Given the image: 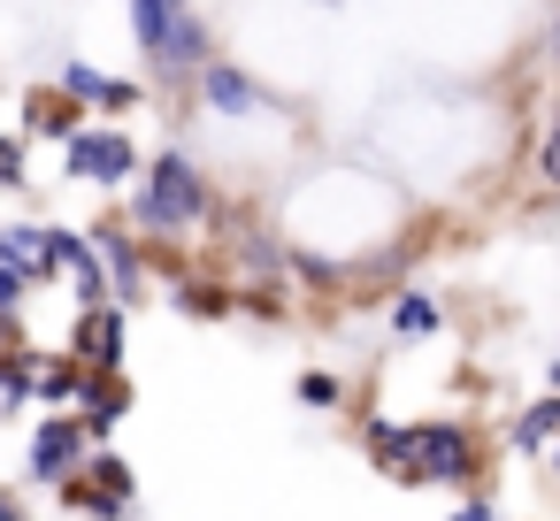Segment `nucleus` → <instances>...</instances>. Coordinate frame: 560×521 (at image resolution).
<instances>
[{"label":"nucleus","mask_w":560,"mask_h":521,"mask_svg":"<svg viewBox=\"0 0 560 521\" xmlns=\"http://www.w3.org/2000/svg\"><path fill=\"white\" fill-rule=\"evenodd\" d=\"M369 445H376V460H384L399 483H460V475L476 467L468 437L445 429V422H422V429H384V422H376Z\"/></svg>","instance_id":"1"},{"label":"nucleus","mask_w":560,"mask_h":521,"mask_svg":"<svg viewBox=\"0 0 560 521\" xmlns=\"http://www.w3.org/2000/svg\"><path fill=\"white\" fill-rule=\"evenodd\" d=\"M200 215H208V192H200L192 162H185V154H162L154 177H147L139 223H147V230H177V223H200Z\"/></svg>","instance_id":"2"},{"label":"nucleus","mask_w":560,"mask_h":521,"mask_svg":"<svg viewBox=\"0 0 560 521\" xmlns=\"http://www.w3.org/2000/svg\"><path fill=\"white\" fill-rule=\"evenodd\" d=\"M70 169L85 185H124L131 177V146L116 131H85V139H70Z\"/></svg>","instance_id":"3"},{"label":"nucleus","mask_w":560,"mask_h":521,"mask_svg":"<svg viewBox=\"0 0 560 521\" xmlns=\"http://www.w3.org/2000/svg\"><path fill=\"white\" fill-rule=\"evenodd\" d=\"M78 452H85V429H78V422H47V429L32 437V475H39V483H62V475L78 467Z\"/></svg>","instance_id":"4"},{"label":"nucleus","mask_w":560,"mask_h":521,"mask_svg":"<svg viewBox=\"0 0 560 521\" xmlns=\"http://www.w3.org/2000/svg\"><path fill=\"white\" fill-rule=\"evenodd\" d=\"M200 93H208V108H215V116H254V108H261V85H254L246 70H223V62H208Z\"/></svg>","instance_id":"5"},{"label":"nucleus","mask_w":560,"mask_h":521,"mask_svg":"<svg viewBox=\"0 0 560 521\" xmlns=\"http://www.w3.org/2000/svg\"><path fill=\"white\" fill-rule=\"evenodd\" d=\"M78 100H93V108H139V85L131 78H101V70H85V62H70V78H62Z\"/></svg>","instance_id":"6"},{"label":"nucleus","mask_w":560,"mask_h":521,"mask_svg":"<svg viewBox=\"0 0 560 521\" xmlns=\"http://www.w3.org/2000/svg\"><path fill=\"white\" fill-rule=\"evenodd\" d=\"M154 62H162V70H192V62H200V24H192L185 9L170 16V32H162V47H154Z\"/></svg>","instance_id":"7"},{"label":"nucleus","mask_w":560,"mask_h":521,"mask_svg":"<svg viewBox=\"0 0 560 521\" xmlns=\"http://www.w3.org/2000/svg\"><path fill=\"white\" fill-rule=\"evenodd\" d=\"M78 353L116 368V353H124V315H101V307H93V315H85V330H78Z\"/></svg>","instance_id":"8"},{"label":"nucleus","mask_w":560,"mask_h":521,"mask_svg":"<svg viewBox=\"0 0 560 521\" xmlns=\"http://www.w3.org/2000/svg\"><path fill=\"white\" fill-rule=\"evenodd\" d=\"M0 253H9L24 276H39L55 261V230H0Z\"/></svg>","instance_id":"9"},{"label":"nucleus","mask_w":560,"mask_h":521,"mask_svg":"<svg viewBox=\"0 0 560 521\" xmlns=\"http://www.w3.org/2000/svg\"><path fill=\"white\" fill-rule=\"evenodd\" d=\"M552 437H560V391H552V399H537V406L514 422V445H522V452H537V445H552Z\"/></svg>","instance_id":"10"},{"label":"nucleus","mask_w":560,"mask_h":521,"mask_svg":"<svg viewBox=\"0 0 560 521\" xmlns=\"http://www.w3.org/2000/svg\"><path fill=\"white\" fill-rule=\"evenodd\" d=\"M24 123H32V131H55V139H70V123H78V108H70L62 93H32V108H24Z\"/></svg>","instance_id":"11"},{"label":"nucleus","mask_w":560,"mask_h":521,"mask_svg":"<svg viewBox=\"0 0 560 521\" xmlns=\"http://www.w3.org/2000/svg\"><path fill=\"white\" fill-rule=\"evenodd\" d=\"M131 16H139L147 55H154V47H162V32H170V16H177V0H131Z\"/></svg>","instance_id":"12"},{"label":"nucleus","mask_w":560,"mask_h":521,"mask_svg":"<svg viewBox=\"0 0 560 521\" xmlns=\"http://www.w3.org/2000/svg\"><path fill=\"white\" fill-rule=\"evenodd\" d=\"M392 322H399L407 338H422V330H438V307H430V299H399V315H392Z\"/></svg>","instance_id":"13"},{"label":"nucleus","mask_w":560,"mask_h":521,"mask_svg":"<svg viewBox=\"0 0 560 521\" xmlns=\"http://www.w3.org/2000/svg\"><path fill=\"white\" fill-rule=\"evenodd\" d=\"M24 284H32V276H24V269H16L9 253H0V315H9V307L24 299Z\"/></svg>","instance_id":"14"},{"label":"nucleus","mask_w":560,"mask_h":521,"mask_svg":"<svg viewBox=\"0 0 560 521\" xmlns=\"http://www.w3.org/2000/svg\"><path fill=\"white\" fill-rule=\"evenodd\" d=\"M116 414H124V406H116V391H93V399H85V429H108Z\"/></svg>","instance_id":"15"},{"label":"nucleus","mask_w":560,"mask_h":521,"mask_svg":"<svg viewBox=\"0 0 560 521\" xmlns=\"http://www.w3.org/2000/svg\"><path fill=\"white\" fill-rule=\"evenodd\" d=\"M300 399H307V406H330V399H338V383H330V376H307V383H300Z\"/></svg>","instance_id":"16"},{"label":"nucleus","mask_w":560,"mask_h":521,"mask_svg":"<svg viewBox=\"0 0 560 521\" xmlns=\"http://www.w3.org/2000/svg\"><path fill=\"white\" fill-rule=\"evenodd\" d=\"M24 177V162H16V146H0V185H16Z\"/></svg>","instance_id":"17"},{"label":"nucleus","mask_w":560,"mask_h":521,"mask_svg":"<svg viewBox=\"0 0 560 521\" xmlns=\"http://www.w3.org/2000/svg\"><path fill=\"white\" fill-rule=\"evenodd\" d=\"M545 177H552V185H560V131H552V139H545Z\"/></svg>","instance_id":"18"},{"label":"nucleus","mask_w":560,"mask_h":521,"mask_svg":"<svg viewBox=\"0 0 560 521\" xmlns=\"http://www.w3.org/2000/svg\"><path fill=\"white\" fill-rule=\"evenodd\" d=\"M9 399H16V383H9V376H0V414H9Z\"/></svg>","instance_id":"19"},{"label":"nucleus","mask_w":560,"mask_h":521,"mask_svg":"<svg viewBox=\"0 0 560 521\" xmlns=\"http://www.w3.org/2000/svg\"><path fill=\"white\" fill-rule=\"evenodd\" d=\"M552 391H560V360H552Z\"/></svg>","instance_id":"20"},{"label":"nucleus","mask_w":560,"mask_h":521,"mask_svg":"<svg viewBox=\"0 0 560 521\" xmlns=\"http://www.w3.org/2000/svg\"><path fill=\"white\" fill-rule=\"evenodd\" d=\"M552 467H560V437H552Z\"/></svg>","instance_id":"21"},{"label":"nucleus","mask_w":560,"mask_h":521,"mask_svg":"<svg viewBox=\"0 0 560 521\" xmlns=\"http://www.w3.org/2000/svg\"><path fill=\"white\" fill-rule=\"evenodd\" d=\"M0 513H9V498H0Z\"/></svg>","instance_id":"22"}]
</instances>
